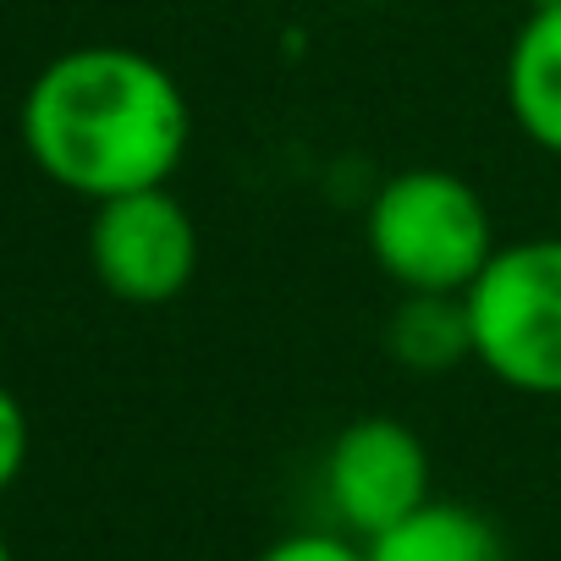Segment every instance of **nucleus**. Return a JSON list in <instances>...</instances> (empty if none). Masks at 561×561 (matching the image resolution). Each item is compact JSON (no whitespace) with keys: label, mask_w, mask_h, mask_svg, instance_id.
I'll return each instance as SVG.
<instances>
[{"label":"nucleus","mask_w":561,"mask_h":561,"mask_svg":"<svg viewBox=\"0 0 561 561\" xmlns=\"http://www.w3.org/2000/svg\"><path fill=\"white\" fill-rule=\"evenodd\" d=\"M18 127L28 160L89 204L171 187L193 144L182 83L133 45L61 50L28 83Z\"/></svg>","instance_id":"1"},{"label":"nucleus","mask_w":561,"mask_h":561,"mask_svg":"<svg viewBox=\"0 0 561 561\" xmlns=\"http://www.w3.org/2000/svg\"><path fill=\"white\" fill-rule=\"evenodd\" d=\"M364 242L397 293H468L501 248L484 193L446 165H408L380 182Z\"/></svg>","instance_id":"2"},{"label":"nucleus","mask_w":561,"mask_h":561,"mask_svg":"<svg viewBox=\"0 0 561 561\" xmlns=\"http://www.w3.org/2000/svg\"><path fill=\"white\" fill-rule=\"evenodd\" d=\"M462 298L473 358L523 397H561V237L495 248Z\"/></svg>","instance_id":"3"},{"label":"nucleus","mask_w":561,"mask_h":561,"mask_svg":"<svg viewBox=\"0 0 561 561\" xmlns=\"http://www.w3.org/2000/svg\"><path fill=\"white\" fill-rule=\"evenodd\" d=\"M89 264L116 304L165 309L198 275V226L171 187L105 198L89 220Z\"/></svg>","instance_id":"4"},{"label":"nucleus","mask_w":561,"mask_h":561,"mask_svg":"<svg viewBox=\"0 0 561 561\" xmlns=\"http://www.w3.org/2000/svg\"><path fill=\"white\" fill-rule=\"evenodd\" d=\"M320 479H325L331 517L342 523V534H353L364 545L375 534L397 528L402 517H413L424 501H435L430 446L419 440L413 424H402L391 413H369V419H353L347 430H336Z\"/></svg>","instance_id":"5"},{"label":"nucleus","mask_w":561,"mask_h":561,"mask_svg":"<svg viewBox=\"0 0 561 561\" xmlns=\"http://www.w3.org/2000/svg\"><path fill=\"white\" fill-rule=\"evenodd\" d=\"M506 111L517 133L561 160V7L528 12L506 50Z\"/></svg>","instance_id":"6"},{"label":"nucleus","mask_w":561,"mask_h":561,"mask_svg":"<svg viewBox=\"0 0 561 561\" xmlns=\"http://www.w3.org/2000/svg\"><path fill=\"white\" fill-rule=\"evenodd\" d=\"M364 550H369V561H512L501 528L484 512H473L462 501H440V495L424 501L397 528L375 534Z\"/></svg>","instance_id":"7"},{"label":"nucleus","mask_w":561,"mask_h":561,"mask_svg":"<svg viewBox=\"0 0 561 561\" xmlns=\"http://www.w3.org/2000/svg\"><path fill=\"white\" fill-rule=\"evenodd\" d=\"M386 353L413 375H451L473 358V320L462 293H402L386 320Z\"/></svg>","instance_id":"8"},{"label":"nucleus","mask_w":561,"mask_h":561,"mask_svg":"<svg viewBox=\"0 0 561 561\" xmlns=\"http://www.w3.org/2000/svg\"><path fill=\"white\" fill-rule=\"evenodd\" d=\"M253 561H369L364 539L342 534V528H298L287 539L264 545Z\"/></svg>","instance_id":"9"},{"label":"nucleus","mask_w":561,"mask_h":561,"mask_svg":"<svg viewBox=\"0 0 561 561\" xmlns=\"http://www.w3.org/2000/svg\"><path fill=\"white\" fill-rule=\"evenodd\" d=\"M28 468V413L12 386H0V495H7Z\"/></svg>","instance_id":"10"},{"label":"nucleus","mask_w":561,"mask_h":561,"mask_svg":"<svg viewBox=\"0 0 561 561\" xmlns=\"http://www.w3.org/2000/svg\"><path fill=\"white\" fill-rule=\"evenodd\" d=\"M545 7H561V0H528V12H545Z\"/></svg>","instance_id":"11"},{"label":"nucleus","mask_w":561,"mask_h":561,"mask_svg":"<svg viewBox=\"0 0 561 561\" xmlns=\"http://www.w3.org/2000/svg\"><path fill=\"white\" fill-rule=\"evenodd\" d=\"M0 561H18V556H12V545H7V534H0Z\"/></svg>","instance_id":"12"}]
</instances>
